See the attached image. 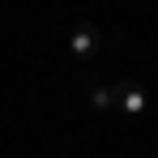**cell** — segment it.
Here are the masks:
<instances>
[{"label": "cell", "instance_id": "obj_1", "mask_svg": "<svg viewBox=\"0 0 158 158\" xmlns=\"http://www.w3.org/2000/svg\"><path fill=\"white\" fill-rule=\"evenodd\" d=\"M98 47H103V30L90 26V22H77V26H73V34H69V52L77 56V60H90Z\"/></svg>", "mask_w": 158, "mask_h": 158}, {"label": "cell", "instance_id": "obj_2", "mask_svg": "<svg viewBox=\"0 0 158 158\" xmlns=\"http://www.w3.org/2000/svg\"><path fill=\"white\" fill-rule=\"evenodd\" d=\"M111 94H115V103L124 107V115H141V111H145V90H141L137 81H120Z\"/></svg>", "mask_w": 158, "mask_h": 158}, {"label": "cell", "instance_id": "obj_3", "mask_svg": "<svg viewBox=\"0 0 158 158\" xmlns=\"http://www.w3.org/2000/svg\"><path fill=\"white\" fill-rule=\"evenodd\" d=\"M90 103L98 107V111H107V107L115 103V94H111V90H107V85H94V90H90Z\"/></svg>", "mask_w": 158, "mask_h": 158}]
</instances>
